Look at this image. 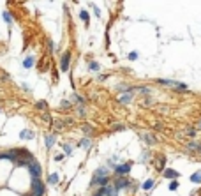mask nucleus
<instances>
[{
    "mask_svg": "<svg viewBox=\"0 0 201 196\" xmlns=\"http://www.w3.org/2000/svg\"><path fill=\"white\" fill-rule=\"evenodd\" d=\"M145 191H148V189H152L154 187V178H148V180H145L143 182V186H141Z\"/></svg>",
    "mask_w": 201,
    "mask_h": 196,
    "instance_id": "a211bd4d",
    "label": "nucleus"
},
{
    "mask_svg": "<svg viewBox=\"0 0 201 196\" xmlns=\"http://www.w3.org/2000/svg\"><path fill=\"white\" fill-rule=\"evenodd\" d=\"M69 64H71V51H65L62 55V58H60V69L67 71L69 69Z\"/></svg>",
    "mask_w": 201,
    "mask_h": 196,
    "instance_id": "20e7f679",
    "label": "nucleus"
},
{
    "mask_svg": "<svg viewBox=\"0 0 201 196\" xmlns=\"http://www.w3.org/2000/svg\"><path fill=\"white\" fill-rule=\"evenodd\" d=\"M44 193H46V186L41 182V178H32V194L43 196Z\"/></svg>",
    "mask_w": 201,
    "mask_h": 196,
    "instance_id": "f257e3e1",
    "label": "nucleus"
},
{
    "mask_svg": "<svg viewBox=\"0 0 201 196\" xmlns=\"http://www.w3.org/2000/svg\"><path fill=\"white\" fill-rule=\"evenodd\" d=\"M90 145H92L90 138H83V140L79 141V147H83V148H90Z\"/></svg>",
    "mask_w": 201,
    "mask_h": 196,
    "instance_id": "6ab92c4d",
    "label": "nucleus"
},
{
    "mask_svg": "<svg viewBox=\"0 0 201 196\" xmlns=\"http://www.w3.org/2000/svg\"><path fill=\"white\" fill-rule=\"evenodd\" d=\"M169 189L176 191V189H178V182H176V180H171V182H169Z\"/></svg>",
    "mask_w": 201,
    "mask_h": 196,
    "instance_id": "a878e982",
    "label": "nucleus"
},
{
    "mask_svg": "<svg viewBox=\"0 0 201 196\" xmlns=\"http://www.w3.org/2000/svg\"><path fill=\"white\" fill-rule=\"evenodd\" d=\"M79 18H81L83 21H85V23H88V18H90V16H88V13H86L85 9H83V11L79 13Z\"/></svg>",
    "mask_w": 201,
    "mask_h": 196,
    "instance_id": "5701e85b",
    "label": "nucleus"
},
{
    "mask_svg": "<svg viewBox=\"0 0 201 196\" xmlns=\"http://www.w3.org/2000/svg\"><path fill=\"white\" fill-rule=\"evenodd\" d=\"M20 138L21 140H34V133L30 129H23L21 133H20Z\"/></svg>",
    "mask_w": 201,
    "mask_h": 196,
    "instance_id": "9d476101",
    "label": "nucleus"
},
{
    "mask_svg": "<svg viewBox=\"0 0 201 196\" xmlns=\"http://www.w3.org/2000/svg\"><path fill=\"white\" fill-rule=\"evenodd\" d=\"M28 171H30V175H32V178H41V173H43V168H41V164L39 163H30V166H28Z\"/></svg>",
    "mask_w": 201,
    "mask_h": 196,
    "instance_id": "f03ea898",
    "label": "nucleus"
},
{
    "mask_svg": "<svg viewBox=\"0 0 201 196\" xmlns=\"http://www.w3.org/2000/svg\"><path fill=\"white\" fill-rule=\"evenodd\" d=\"M191 182L192 184H201V170L194 171L192 175H191Z\"/></svg>",
    "mask_w": 201,
    "mask_h": 196,
    "instance_id": "4468645a",
    "label": "nucleus"
},
{
    "mask_svg": "<svg viewBox=\"0 0 201 196\" xmlns=\"http://www.w3.org/2000/svg\"><path fill=\"white\" fill-rule=\"evenodd\" d=\"M129 178H125V177H120V178H116V182H115V187L118 191L120 189H125V187H129Z\"/></svg>",
    "mask_w": 201,
    "mask_h": 196,
    "instance_id": "0eeeda50",
    "label": "nucleus"
},
{
    "mask_svg": "<svg viewBox=\"0 0 201 196\" xmlns=\"http://www.w3.org/2000/svg\"><path fill=\"white\" fill-rule=\"evenodd\" d=\"M34 62H36V58H34L32 55H28L25 60H23V67H25V69H30V67L34 65Z\"/></svg>",
    "mask_w": 201,
    "mask_h": 196,
    "instance_id": "f8f14e48",
    "label": "nucleus"
},
{
    "mask_svg": "<svg viewBox=\"0 0 201 196\" xmlns=\"http://www.w3.org/2000/svg\"><path fill=\"white\" fill-rule=\"evenodd\" d=\"M134 90H136V88H134ZM134 90H132V92H134ZM132 92H125L122 97H120V103H131L132 97H134V94H132Z\"/></svg>",
    "mask_w": 201,
    "mask_h": 196,
    "instance_id": "ddd939ff",
    "label": "nucleus"
},
{
    "mask_svg": "<svg viewBox=\"0 0 201 196\" xmlns=\"http://www.w3.org/2000/svg\"><path fill=\"white\" fill-rule=\"evenodd\" d=\"M23 196H34V194H23Z\"/></svg>",
    "mask_w": 201,
    "mask_h": 196,
    "instance_id": "f704fd0d",
    "label": "nucleus"
},
{
    "mask_svg": "<svg viewBox=\"0 0 201 196\" xmlns=\"http://www.w3.org/2000/svg\"><path fill=\"white\" fill-rule=\"evenodd\" d=\"M2 16H4V20L7 21V25H13V16H11L7 11H4V14H2Z\"/></svg>",
    "mask_w": 201,
    "mask_h": 196,
    "instance_id": "4be33fe9",
    "label": "nucleus"
},
{
    "mask_svg": "<svg viewBox=\"0 0 201 196\" xmlns=\"http://www.w3.org/2000/svg\"><path fill=\"white\" fill-rule=\"evenodd\" d=\"M46 106H48V104H46V101H37V103H36V108H37V110H41V112L46 110Z\"/></svg>",
    "mask_w": 201,
    "mask_h": 196,
    "instance_id": "412c9836",
    "label": "nucleus"
},
{
    "mask_svg": "<svg viewBox=\"0 0 201 196\" xmlns=\"http://www.w3.org/2000/svg\"><path fill=\"white\" fill-rule=\"evenodd\" d=\"M62 108H64V110L71 108V103H69V101H62Z\"/></svg>",
    "mask_w": 201,
    "mask_h": 196,
    "instance_id": "cd10ccee",
    "label": "nucleus"
},
{
    "mask_svg": "<svg viewBox=\"0 0 201 196\" xmlns=\"http://www.w3.org/2000/svg\"><path fill=\"white\" fill-rule=\"evenodd\" d=\"M141 138H143V141H145V143H148V145H154V143L157 141L155 138H154V136H152V134H143Z\"/></svg>",
    "mask_w": 201,
    "mask_h": 196,
    "instance_id": "dca6fc26",
    "label": "nucleus"
},
{
    "mask_svg": "<svg viewBox=\"0 0 201 196\" xmlns=\"http://www.w3.org/2000/svg\"><path fill=\"white\" fill-rule=\"evenodd\" d=\"M187 150H196V152H199L201 154V143H194V141H191V143H187Z\"/></svg>",
    "mask_w": 201,
    "mask_h": 196,
    "instance_id": "2eb2a0df",
    "label": "nucleus"
},
{
    "mask_svg": "<svg viewBox=\"0 0 201 196\" xmlns=\"http://www.w3.org/2000/svg\"><path fill=\"white\" fill-rule=\"evenodd\" d=\"M162 177H164V178H178L180 173L178 171H175V170H171V168H168V170L162 171Z\"/></svg>",
    "mask_w": 201,
    "mask_h": 196,
    "instance_id": "1a4fd4ad",
    "label": "nucleus"
},
{
    "mask_svg": "<svg viewBox=\"0 0 201 196\" xmlns=\"http://www.w3.org/2000/svg\"><path fill=\"white\" fill-rule=\"evenodd\" d=\"M109 184V177H93L92 178V186H108Z\"/></svg>",
    "mask_w": 201,
    "mask_h": 196,
    "instance_id": "423d86ee",
    "label": "nucleus"
},
{
    "mask_svg": "<svg viewBox=\"0 0 201 196\" xmlns=\"http://www.w3.org/2000/svg\"><path fill=\"white\" fill-rule=\"evenodd\" d=\"M115 171H116V175H127L131 171V163H123V164H118L115 168Z\"/></svg>",
    "mask_w": 201,
    "mask_h": 196,
    "instance_id": "39448f33",
    "label": "nucleus"
},
{
    "mask_svg": "<svg viewBox=\"0 0 201 196\" xmlns=\"http://www.w3.org/2000/svg\"><path fill=\"white\" fill-rule=\"evenodd\" d=\"M48 184H58V173H51L48 177Z\"/></svg>",
    "mask_w": 201,
    "mask_h": 196,
    "instance_id": "aec40b11",
    "label": "nucleus"
},
{
    "mask_svg": "<svg viewBox=\"0 0 201 196\" xmlns=\"http://www.w3.org/2000/svg\"><path fill=\"white\" fill-rule=\"evenodd\" d=\"M83 133H85L86 138H88V136L92 134V127H90V126H83Z\"/></svg>",
    "mask_w": 201,
    "mask_h": 196,
    "instance_id": "393cba45",
    "label": "nucleus"
},
{
    "mask_svg": "<svg viewBox=\"0 0 201 196\" xmlns=\"http://www.w3.org/2000/svg\"><path fill=\"white\" fill-rule=\"evenodd\" d=\"M136 58H138V53H136V51L129 53V60H136Z\"/></svg>",
    "mask_w": 201,
    "mask_h": 196,
    "instance_id": "c756f323",
    "label": "nucleus"
},
{
    "mask_svg": "<svg viewBox=\"0 0 201 196\" xmlns=\"http://www.w3.org/2000/svg\"><path fill=\"white\" fill-rule=\"evenodd\" d=\"M194 134H196V131H194V129H191V131H189V136H191V138H194Z\"/></svg>",
    "mask_w": 201,
    "mask_h": 196,
    "instance_id": "473e14b6",
    "label": "nucleus"
},
{
    "mask_svg": "<svg viewBox=\"0 0 201 196\" xmlns=\"http://www.w3.org/2000/svg\"><path fill=\"white\" fill-rule=\"evenodd\" d=\"M48 48H50V53H53V49H55V44H53V41L48 42Z\"/></svg>",
    "mask_w": 201,
    "mask_h": 196,
    "instance_id": "7c9ffc66",
    "label": "nucleus"
},
{
    "mask_svg": "<svg viewBox=\"0 0 201 196\" xmlns=\"http://www.w3.org/2000/svg\"><path fill=\"white\" fill-rule=\"evenodd\" d=\"M108 173H109V171H108V168H106V166H100V168H97V170H95L93 177H109Z\"/></svg>",
    "mask_w": 201,
    "mask_h": 196,
    "instance_id": "9b49d317",
    "label": "nucleus"
},
{
    "mask_svg": "<svg viewBox=\"0 0 201 196\" xmlns=\"http://www.w3.org/2000/svg\"><path fill=\"white\" fill-rule=\"evenodd\" d=\"M99 193L100 194H104V196H118V189L115 187V184H108V186L100 187Z\"/></svg>",
    "mask_w": 201,
    "mask_h": 196,
    "instance_id": "7ed1b4c3",
    "label": "nucleus"
},
{
    "mask_svg": "<svg viewBox=\"0 0 201 196\" xmlns=\"http://www.w3.org/2000/svg\"><path fill=\"white\" fill-rule=\"evenodd\" d=\"M198 127H199V129H201V122H199V126H198Z\"/></svg>",
    "mask_w": 201,
    "mask_h": 196,
    "instance_id": "c9c22d12",
    "label": "nucleus"
},
{
    "mask_svg": "<svg viewBox=\"0 0 201 196\" xmlns=\"http://www.w3.org/2000/svg\"><path fill=\"white\" fill-rule=\"evenodd\" d=\"M53 145H55V134H48L46 136V147L51 148Z\"/></svg>",
    "mask_w": 201,
    "mask_h": 196,
    "instance_id": "f3484780",
    "label": "nucleus"
},
{
    "mask_svg": "<svg viewBox=\"0 0 201 196\" xmlns=\"http://www.w3.org/2000/svg\"><path fill=\"white\" fill-rule=\"evenodd\" d=\"M93 13H95V16H100V11L97 9V7H93Z\"/></svg>",
    "mask_w": 201,
    "mask_h": 196,
    "instance_id": "2f4dec72",
    "label": "nucleus"
},
{
    "mask_svg": "<svg viewBox=\"0 0 201 196\" xmlns=\"http://www.w3.org/2000/svg\"><path fill=\"white\" fill-rule=\"evenodd\" d=\"M16 152H18V155H21V157H25L27 161H30V163H34L36 159H34V155L30 154L28 150H25V148H16Z\"/></svg>",
    "mask_w": 201,
    "mask_h": 196,
    "instance_id": "6e6552de",
    "label": "nucleus"
},
{
    "mask_svg": "<svg viewBox=\"0 0 201 196\" xmlns=\"http://www.w3.org/2000/svg\"><path fill=\"white\" fill-rule=\"evenodd\" d=\"M64 152H65V155H71L72 154V147L71 145H64Z\"/></svg>",
    "mask_w": 201,
    "mask_h": 196,
    "instance_id": "bb28decb",
    "label": "nucleus"
},
{
    "mask_svg": "<svg viewBox=\"0 0 201 196\" xmlns=\"http://www.w3.org/2000/svg\"><path fill=\"white\" fill-rule=\"evenodd\" d=\"M78 113L81 115V117H83V115H86V110L83 108V106H79V108H78Z\"/></svg>",
    "mask_w": 201,
    "mask_h": 196,
    "instance_id": "c85d7f7f",
    "label": "nucleus"
},
{
    "mask_svg": "<svg viewBox=\"0 0 201 196\" xmlns=\"http://www.w3.org/2000/svg\"><path fill=\"white\" fill-rule=\"evenodd\" d=\"M93 196H104V194H100L99 191H97V193H95V194H93Z\"/></svg>",
    "mask_w": 201,
    "mask_h": 196,
    "instance_id": "72a5a7b5",
    "label": "nucleus"
},
{
    "mask_svg": "<svg viewBox=\"0 0 201 196\" xmlns=\"http://www.w3.org/2000/svg\"><path fill=\"white\" fill-rule=\"evenodd\" d=\"M99 69H100L99 62H90V71H99Z\"/></svg>",
    "mask_w": 201,
    "mask_h": 196,
    "instance_id": "b1692460",
    "label": "nucleus"
}]
</instances>
